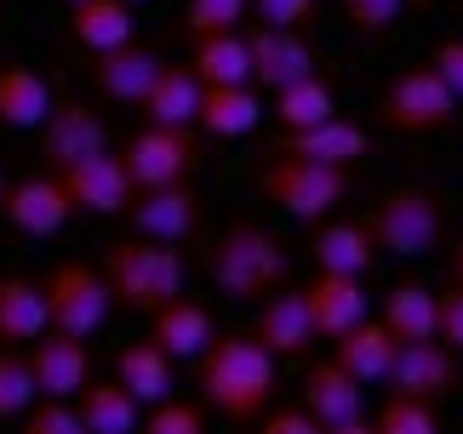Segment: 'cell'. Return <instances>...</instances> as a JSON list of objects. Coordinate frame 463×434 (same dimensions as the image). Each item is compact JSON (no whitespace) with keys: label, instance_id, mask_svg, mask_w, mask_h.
<instances>
[{"label":"cell","instance_id":"obj_34","mask_svg":"<svg viewBox=\"0 0 463 434\" xmlns=\"http://www.w3.org/2000/svg\"><path fill=\"white\" fill-rule=\"evenodd\" d=\"M372 429H378V434H435L440 429V406L435 401H418V394H395V389H389V401L378 406Z\"/></svg>","mask_w":463,"mask_h":434},{"label":"cell","instance_id":"obj_3","mask_svg":"<svg viewBox=\"0 0 463 434\" xmlns=\"http://www.w3.org/2000/svg\"><path fill=\"white\" fill-rule=\"evenodd\" d=\"M103 280H109V292H115V309L155 315L166 297H177L189 286V258L166 241L132 234V241L103 246Z\"/></svg>","mask_w":463,"mask_h":434},{"label":"cell","instance_id":"obj_4","mask_svg":"<svg viewBox=\"0 0 463 434\" xmlns=\"http://www.w3.org/2000/svg\"><path fill=\"white\" fill-rule=\"evenodd\" d=\"M349 189H354L349 166L309 160V155H287V149H275L269 160H263V172H258V194L275 201L287 217H298V223H320V217H332L337 206L349 201Z\"/></svg>","mask_w":463,"mask_h":434},{"label":"cell","instance_id":"obj_23","mask_svg":"<svg viewBox=\"0 0 463 434\" xmlns=\"http://www.w3.org/2000/svg\"><path fill=\"white\" fill-rule=\"evenodd\" d=\"M275 149L309 155V160H332V166H354V160L372 155V132L354 126L349 115H326L320 126H304V132H280Z\"/></svg>","mask_w":463,"mask_h":434},{"label":"cell","instance_id":"obj_13","mask_svg":"<svg viewBox=\"0 0 463 434\" xmlns=\"http://www.w3.org/2000/svg\"><path fill=\"white\" fill-rule=\"evenodd\" d=\"M34 132H41V166L46 172L109 149V126H103V115H92V103H80V98L52 103V115L34 126Z\"/></svg>","mask_w":463,"mask_h":434},{"label":"cell","instance_id":"obj_8","mask_svg":"<svg viewBox=\"0 0 463 434\" xmlns=\"http://www.w3.org/2000/svg\"><path fill=\"white\" fill-rule=\"evenodd\" d=\"M132 172V189H160V184H184V177L201 172V143H194L189 126H137L127 137V149H120Z\"/></svg>","mask_w":463,"mask_h":434},{"label":"cell","instance_id":"obj_14","mask_svg":"<svg viewBox=\"0 0 463 434\" xmlns=\"http://www.w3.org/2000/svg\"><path fill=\"white\" fill-rule=\"evenodd\" d=\"M458 360L440 337H412V343H401V354H395V366H389L383 383L395 389V394H418V401H447V394L458 389Z\"/></svg>","mask_w":463,"mask_h":434},{"label":"cell","instance_id":"obj_38","mask_svg":"<svg viewBox=\"0 0 463 434\" xmlns=\"http://www.w3.org/2000/svg\"><path fill=\"white\" fill-rule=\"evenodd\" d=\"M337 6H344V24L361 34V41H383V34L401 24L406 0H337Z\"/></svg>","mask_w":463,"mask_h":434},{"label":"cell","instance_id":"obj_41","mask_svg":"<svg viewBox=\"0 0 463 434\" xmlns=\"http://www.w3.org/2000/svg\"><path fill=\"white\" fill-rule=\"evenodd\" d=\"M320 0H252V17L269 29H304Z\"/></svg>","mask_w":463,"mask_h":434},{"label":"cell","instance_id":"obj_33","mask_svg":"<svg viewBox=\"0 0 463 434\" xmlns=\"http://www.w3.org/2000/svg\"><path fill=\"white\" fill-rule=\"evenodd\" d=\"M378 320H383L401 343L435 337V292H430V286H418V280H395V286L378 297Z\"/></svg>","mask_w":463,"mask_h":434},{"label":"cell","instance_id":"obj_11","mask_svg":"<svg viewBox=\"0 0 463 434\" xmlns=\"http://www.w3.org/2000/svg\"><path fill=\"white\" fill-rule=\"evenodd\" d=\"M58 184H63L69 201H75V212H86V217H120L132 201V172L115 149H98L86 160L58 166Z\"/></svg>","mask_w":463,"mask_h":434},{"label":"cell","instance_id":"obj_26","mask_svg":"<svg viewBox=\"0 0 463 434\" xmlns=\"http://www.w3.org/2000/svg\"><path fill=\"white\" fill-rule=\"evenodd\" d=\"M212 332H218V326H212L206 303H194V297H184V292L166 297V303L149 315V337H155L172 360H194V354L212 343Z\"/></svg>","mask_w":463,"mask_h":434},{"label":"cell","instance_id":"obj_6","mask_svg":"<svg viewBox=\"0 0 463 434\" xmlns=\"http://www.w3.org/2000/svg\"><path fill=\"white\" fill-rule=\"evenodd\" d=\"M458 108H463V98L435 75V63H412L383 86L378 120L401 137H435V132H452L458 126Z\"/></svg>","mask_w":463,"mask_h":434},{"label":"cell","instance_id":"obj_30","mask_svg":"<svg viewBox=\"0 0 463 434\" xmlns=\"http://www.w3.org/2000/svg\"><path fill=\"white\" fill-rule=\"evenodd\" d=\"M172 366H177V360L160 349L155 337L127 343V349L115 354V377H120V383H127L144 406H155V401H166V394H172Z\"/></svg>","mask_w":463,"mask_h":434},{"label":"cell","instance_id":"obj_36","mask_svg":"<svg viewBox=\"0 0 463 434\" xmlns=\"http://www.w3.org/2000/svg\"><path fill=\"white\" fill-rule=\"evenodd\" d=\"M252 0H184V34L201 41V34H223V29H241Z\"/></svg>","mask_w":463,"mask_h":434},{"label":"cell","instance_id":"obj_20","mask_svg":"<svg viewBox=\"0 0 463 434\" xmlns=\"http://www.w3.org/2000/svg\"><path fill=\"white\" fill-rule=\"evenodd\" d=\"M194 126H201L206 137H252L263 126V92L252 80H223V86H206L201 92V115H194Z\"/></svg>","mask_w":463,"mask_h":434},{"label":"cell","instance_id":"obj_42","mask_svg":"<svg viewBox=\"0 0 463 434\" xmlns=\"http://www.w3.org/2000/svg\"><path fill=\"white\" fill-rule=\"evenodd\" d=\"M258 423H263V434H320V423L309 418V406H269Z\"/></svg>","mask_w":463,"mask_h":434},{"label":"cell","instance_id":"obj_24","mask_svg":"<svg viewBox=\"0 0 463 434\" xmlns=\"http://www.w3.org/2000/svg\"><path fill=\"white\" fill-rule=\"evenodd\" d=\"M75 411H80L86 434H132L144 423V401L120 377H86L80 394H75Z\"/></svg>","mask_w":463,"mask_h":434},{"label":"cell","instance_id":"obj_9","mask_svg":"<svg viewBox=\"0 0 463 434\" xmlns=\"http://www.w3.org/2000/svg\"><path fill=\"white\" fill-rule=\"evenodd\" d=\"M120 217H132V229L149 234V241L184 246V241L201 234L206 201H201V189H194V177H184V184H160V189H132V201Z\"/></svg>","mask_w":463,"mask_h":434},{"label":"cell","instance_id":"obj_27","mask_svg":"<svg viewBox=\"0 0 463 434\" xmlns=\"http://www.w3.org/2000/svg\"><path fill=\"white\" fill-rule=\"evenodd\" d=\"M52 86L46 75H34L29 63H0V126L6 132H34L52 115Z\"/></svg>","mask_w":463,"mask_h":434},{"label":"cell","instance_id":"obj_17","mask_svg":"<svg viewBox=\"0 0 463 434\" xmlns=\"http://www.w3.org/2000/svg\"><path fill=\"white\" fill-rule=\"evenodd\" d=\"M304 303H309L315 337L332 343V337H344L354 320H366V280L337 275V269H315V280L304 286Z\"/></svg>","mask_w":463,"mask_h":434},{"label":"cell","instance_id":"obj_32","mask_svg":"<svg viewBox=\"0 0 463 434\" xmlns=\"http://www.w3.org/2000/svg\"><path fill=\"white\" fill-rule=\"evenodd\" d=\"M275 98V126L280 132H304V126H320L326 115H337V86L320 75H304V80H292V86H280Z\"/></svg>","mask_w":463,"mask_h":434},{"label":"cell","instance_id":"obj_10","mask_svg":"<svg viewBox=\"0 0 463 434\" xmlns=\"http://www.w3.org/2000/svg\"><path fill=\"white\" fill-rule=\"evenodd\" d=\"M298 406H309V418L326 434H366V383H354L337 360H315L304 372Z\"/></svg>","mask_w":463,"mask_h":434},{"label":"cell","instance_id":"obj_22","mask_svg":"<svg viewBox=\"0 0 463 434\" xmlns=\"http://www.w3.org/2000/svg\"><path fill=\"white\" fill-rule=\"evenodd\" d=\"M309 258H315V269L366 275L372 258H378V241H372V229L354 223V217H320V223H309Z\"/></svg>","mask_w":463,"mask_h":434},{"label":"cell","instance_id":"obj_48","mask_svg":"<svg viewBox=\"0 0 463 434\" xmlns=\"http://www.w3.org/2000/svg\"><path fill=\"white\" fill-rule=\"evenodd\" d=\"M63 6H69V0H63Z\"/></svg>","mask_w":463,"mask_h":434},{"label":"cell","instance_id":"obj_45","mask_svg":"<svg viewBox=\"0 0 463 434\" xmlns=\"http://www.w3.org/2000/svg\"><path fill=\"white\" fill-rule=\"evenodd\" d=\"M127 6H144V0H127Z\"/></svg>","mask_w":463,"mask_h":434},{"label":"cell","instance_id":"obj_15","mask_svg":"<svg viewBox=\"0 0 463 434\" xmlns=\"http://www.w3.org/2000/svg\"><path fill=\"white\" fill-rule=\"evenodd\" d=\"M246 46H252V86L258 92H280V86H292V80H304L320 69L315 46L304 41V29L258 24V29H246Z\"/></svg>","mask_w":463,"mask_h":434},{"label":"cell","instance_id":"obj_43","mask_svg":"<svg viewBox=\"0 0 463 434\" xmlns=\"http://www.w3.org/2000/svg\"><path fill=\"white\" fill-rule=\"evenodd\" d=\"M430 63H435V75L452 86V92L463 98V34H447L435 52H430Z\"/></svg>","mask_w":463,"mask_h":434},{"label":"cell","instance_id":"obj_40","mask_svg":"<svg viewBox=\"0 0 463 434\" xmlns=\"http://www.w3.org/2000/svg\"><path fill=\"white\" fill-rule=\"evenodd\" d=\"M435 337L452 354H463V286L447 280V292H435Z\"/></svg>","mask_w":463,"mask_h":434},{"label":"cell","instance_id":"obj_39","mask_svg":"<svg viewBox=\"0 0 463 434\" xmlns=\"http://www.w3.org/2000/svg\"><path fill=\"white\" fill-rule=\"evenodd\" d=\"M24 434H80V411L63 394H34L24 411Z\"/></svg>","mask_w":463,"mask_h":434},{"label":"cell","instance_id":"obj_12","mask_svg":"<svg viewBox=\"0 0 463 434\" xmlns=\"http://www.w3.org/2000/svg\"><path fill=\"white\" fill-rule=\"evenodd\" d=\"M0 217L29 234V241H52V234L69 229V217H75V201L63 194L58 172H34V177H17V184H6V194H0Z\"/></svg>","mask_w":463,"mask_h":434},{"label":"cell","instance_id":"obj_28","mask_svg":"<svg viewBox=\"0 0 463 434\" xmlns=\"http://www.w3.org/2000/svg\"><path fill=\"white\" fill-rule=\"evenodd\" d=\"M201 75H194L189 63H160V75H155V86L144 92V120H155V126H194V115H201Z\"/></svg>","mask_w":463,"mask_h":434},{"label":"cell","instance_id":"obj_37","mask_svg":"<svg viewBox=\"0 0 463 434\" xmlns=\"http://www.w3.org/2000/svg\"><path fill=\"white\" fill-rule=\"evenodd\" d=\"M144 429L149 434H206V401H177V389L166 401L144 406Z\"/></svg>","mask_w":463,"mask_h":434},{"label":"cell","instance_id":"obj_35","mask_svg":"<svg viewBox=\"0 0 463 434\" xmlns=\"http://www.w3.org/2000/svg\"><path fill=\"white\" fill-rule=\"evenodd\" d=\"M34 394H41V389H34L29 354L12 349V343H0V423H6V418H24Z\"/></svg>","mask_w":463,"mask_h":434},{"label":"cell","instance_id":"obj_16","mask_svg":"<svg viewBox=\"0 0 463 434\" xmlns=\"http://www.w3.org/2000/svg\"><path fill=\"white\" fill-rule=\"evenodd\" d=\"M24 354H29V372H34V389L41 394L75 401L80 383L92 377V349H86V337H69V332H58V326H46Z\"/></svg>","mask_w":463,"mask_h":434},{"label":"cell","instance_id":"obj_7","mask_svg":"<svg viewBox=\"0 0 463 434\" xmlns=\"http://www.w3.org/2000/svg\"><path fill=\"white\" fill-rule=\"evenodd\" d=\"M115 315V292L92 263H58L46 280V326L69 337H98Z\"/></svg>","mask_w":463,"mask_h":434},{"label":"cell","instance_id":"obj_44","mask_svg":"<svg viewBox=\"0 0 463 434\" xmlns=\"http://www.w3.org/2000/svg\"><path fill=\"white\" fill-rule=\"evenodd\" d=\"M447 280H452V286H463V234H458L452 251H447Z\"/></svg>","mask_w":463,"mask_h":434},{"label":"cell","instance_id":"obj_47","mask_svg":"<svg viewBox=\"0 0 463 434\" xmlns=\"http://www.w3.org/2000/svg\"><path fill=\"white\" fill-rule=\"evenodd\" d=\"M0 194H6V184H0Z\"/></svg>","mask_w":463,"mask_h":434},{"label":"cell","instance_id":"obj_2","mask_svg":"<svg viewBox=\"0 0 463 434\" xmlns=\"http://www.w3.org/2000/svg\"><path fill=\"white\" fill-rule=\"evenodd\" d=\"M206 280H212V292L229 297V303H258V297H269L275 286H287V246L263 223L241 217V223H229L223 234H212Z\"/></svg>","mask_w":463,"mask_h":434},{"label":"cell","instance_id":"obj_21","mask_svg":"<svg viewBox=\"0 0 463 434\" xmlns=\"http://www.w3.org/2000/svg\"><path fill=\"white\" fill-rule=\"evenodd\" d=\"M395 354H401V337L372 315L354 320L344 337H332V360L354 377V383H383L389 366H395Z\"/></svg>","mask_w":463,"mask_h":434},{"label":"cell","instance_id":"obj_19","mask_svg":"<svg viewBox=\"0 0 463 434\" xmlns=\"http://www.w3.org/2000/svg\"><path fill=\"white\" fill-rule=\"evenodd\" d=\"M160 75V52L144 46V41H127V46H115V52H98L92 58V80H98V92L120 103V108H137L144 103V92L155 86Z\"/></svg>","mask_w":463,"mask_h":434},{"label":"cell","instance_id":"obj_25","mask_svg":"<svg viewBox=\"0 0 463 434\" xmlns=\"http://www.w3.org/2000/svg\"><path fill=\"white\" fill-rule=\"evenodd\" d=\"M69 41L98 58V52L137 41V17L127 0H69Z\"/></svg>","mask_w":463,"mask_h":434},{"label":"cell","instance_id":"obj_1","mask_svg":"<svg viewBox=\"0 0 463 434\" xmlns=\"http://www.w3.org/2000/svg\"><path fill=\"white\" fill-rule=\"evenodd\" d=\"M201 401L229 423H258L275 401V366L269 343L258 332H212L201 354Z\"/></svg>","mask_w":463,"mask_h":434},{"label":"cell","instance_id":"obj_5","mask_svg":"<svg viewBox=\"0 0 463 434\" xmlns=\"http://www.w3.org/2000/svg\"><path fill=\"white\" fill-rule=\"evenodd\" d=\"M366 229H372V241H378L383 258L418 263V258H430V251L440 246V234H447V206H440L435 189L401 184V189H389L383 201L366 212Z\"/></svg>","mask_w":463,"mask_h":434},{"label":"cell","instance_id":"obj_29","mask_svg":"<svg viewBox=\"0 0 463 434\" xmlns=\"http://www.w3.org/2000/svg\"><path fill=\"white\" fill-rule=\"evenodd\" d=\"M41 332H46V280L6 275L0 280V343L29 349Z\"/></svg>","mask_w":463,"mask_h":434},{"label":"cell","instance_id":"obj_31","mask_svg":"<svg viewBox=\"0 0 463 434\" xmlns=\"http://www.w3.org/2000/svg\"><path fill=\"white\" fill-rule=\"evenodd\" d=\"M189 69L201 75V86H223V80H252V46L246 29H223V34H201L189 52Z\"/></svg>","mask_w":463,"mask_h":434},{"label":"cell","instance_id":"obj_46","mask_svg":"<svg viewBox=\"0 0 463 434\" xmlns=\"http://www.w3.org/2000/svg\"><path fill=\"white\" fill-rule=\"evenodd\" d=\"M418 6H430V0H418Z\"/></svg>","mask_w":463,"mask_h":434},{"label":"cell","instance_id":"obj_18","mask_svg":"<svg viewBox=\"0 0 463 434\" xmlns=\"http://www.w3.org/2000/svg\"><path fill=\"white\" fill-rule=\"evenodd\" d=\"M252 332L269 343L275 360H298L315 349V320H309V303L304 292H292V286H275L269 297H258V326Z\"/></svg>","mask_w":463,"mask_h":434}]
</instances>
